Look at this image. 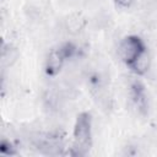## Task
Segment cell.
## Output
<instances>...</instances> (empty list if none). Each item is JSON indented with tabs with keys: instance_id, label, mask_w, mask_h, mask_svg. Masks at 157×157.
Listing matches in <instances>:
<instances>
[{
	"instance_id": "6da1fadb",
	"label": "cell",
	"mask_w": 157,
	"mask_h": 157,
	"mask_svg": "<svg viewBox=\"0 0 157 157\" xmlns=\"http://www.w3.org/2000/svg\"><path fill=\"white\" fill-rule=\"evenodd\" d=\"M118 54L121 61L139 75L148 69L150 59L147 49L144 40L137 36H126L123 38L118 47Z\"/></svg>"
},
{
	"instance_id": "7a4b0ae2",
	"label": "cell",
	"mask_w": 157,
	"mask_h": 157,
	"mask_svg": "<svg viewBox=\"0 0 157 157\" xmlns=\"http://www.w3.org/2000/svg\"><path fill=\"white\" fill-rule=\"evenodd\" d=\"M92 146V118L87 112H82L77 115L74 132H72V156H85L88 153Z\"/></svg>"
},
{
	"instance_id": "3957f363",
	"label": "cell",
	"mask_w": 157,
	"mask_h": 157,
	"mask_svg": "<svg viewBox=\"0 0 157 157\" xmlns=\"http://www.w3.org/2000/svg\"><path fill=\"white\" fill-rule=\"evenodd\" d=\"M77 56V47L72 43H64L56 48H53L45 59L44 70L48 76H56L66 61Z\"/></svg>"
},
{
	"instance_id": "277c9868",
	"label": "cell",
	"mask_w": 157,
	"mask_h": 157,
	"mask_svg": "<svg viewBox=\"0 0 157 157\" xmlns=\"http://www.w3.org/2000/svg\"><path fill=\"white\" fill-rule=\"evenodd\" d=\"M129 94L135 109L141 115H146L148 113V97L144 83L139 80L132 81L129 87Z\"/></svg>"
},
{
	"instance_id": "5b68a950",
	"label": "cell",
	"mask_w": 157,
	"mask_h": 157,
	"mask_svg": "<svg viewBox=\"0 0 157 157\" xmlns=\"http://www.w3.org/2000/svg\"><path fill=\"white\" fill-rule=\"evenodd\" d=\"M17 59V52L15 48L7 45H2L1 49V64L2 66H11Z\"/></svg>"
},
{
	"instance_id": "8992f818",
	"label": "cell",
	"mask_w": 157,
	"mask_h": 157,
	"mask_svg": "<svg viewBox=\"0 0 157 157\" xmlns=\"http://www.w3.org/2000/svg\"><path fill=\"white\" fill-rule=\"evenodd\" d=\"M0 151L2 155H7V156H12V155H16V150H15V146L12 145L11 141L6 140V139H2L1 142H0Z\"/></svg>"
},
{
	"instance_id": "52a82bcc",
	"label": "cell",
	"mask_w": 157,
	"mask_h": 157,
	"mask_svg": "<svg viewBox=\"0 0 157 157\" xmlns=\"http://www.w3.org/2000/svg\"><path fill=\"white\" fill-rule=\"evenodd\" d=\"M114 1H115V5L120 9H129L135 2V0H114Z\"/></svg>"
}]
</instances>
